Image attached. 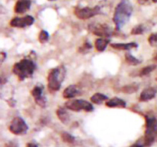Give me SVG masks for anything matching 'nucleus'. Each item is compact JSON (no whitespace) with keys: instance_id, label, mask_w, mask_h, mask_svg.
I'll return each instance as SVG.
<instances>
[{"instance_id":"f257e3e1","label":"nucleus","mask_w":157,"mask_h":147,"mask_svg":"<svg viewBox=\"0 0 157 147\" xmlns=\"http://www.w3.org/2000/svg\"><path fill=\"white\" fill-rule=\"evenodd\" d=\"M133 13V6L128 0H121L117 6L113 16L116 30L119 31L128 22Z\"/></svg>"},{"instance_id":"f03ea898","label":"nucleus","mask_w":157,"mask_h":147,"mask_svg":"<svg viewBox=\"0 0 157 147\" xmlns=\"http://www.w3.org/2000/svg\"><path fill=\"white\" fill-rule=\"evenodd\" d=\"M36 70L35 61L29 58H24L15 63L12 67V72L21 81L32 77Z\"/></svg>"},{"instance_id":"7ed1b4c3","label":"nucleus","mask_w":157,"mask_h":147,"mask_svg":"<svg viewBox=\"0 0 157 147\" xmlns=\"http://www.w3.org/2000/svg\"><path fill=\"white\" fill-rule=\"evenodd\" d=\"M66 74V69L64 65L51 69L48 74V87L50 92L55 93L61 88L62 82L64 81Z\"/></svg>"},{"instance_id":"20e7f679","label":"nucleus","mask_w":157,"mask_h":147,"mask_svg":"<svg viewBox=\"0 0 157 147\" xmlns=\"http://www.w3.org/2000/svg\"><path fill=\"white\" fill-rule=\"evenodd\" d=\"M146 130L144 133V145L150 147L157 142V119L155 116H146Z\"/></svg>"},{"instance_id":"39448f33","label":"nucleus","mask_w":157,"mask_h":147,"mask_svg":"<svg viewBox=\"0 0 157 147\" xmlns=\"http://www.w3.org/2000/svg\"><path fill=\"white\" fill-rule=\"evenodd\" d=\"M74 13L76 15L77 18H79V19L86 20L89 19L92 17H94L95 15H100L101 13V9L99 6H96L94 8L76 7L75 9Z\"/></svg>"},{"instance_id":"423d86ee","label":"nucleus","mask_w":157,"mask_h":147,"mask_svg":"<svg viewBox=\"0 0 157 147\" xmlns=\"http://www.w3.org/2000/svg\"><path fill=\"white\" fill-rule=\"evenodd\" d=\"M65 107L68 110L78 112L84 110L86 112H91L94 110V107L90 102L84 100H72L65 103Z\"/></svg>"},{"instance_id":"0eeeda50","label":"nucleus","mask_w":157,"mask_h":147,"mask_svg":"<svg viewBox=\"0 0 157 147\" xmlns=\"http://www.w3.org/2000/svg\"><path fill=\"white\" fill-rule=\"evenodd\" d=\"M9 130L15 135H23L27 133L29 126L22 118L16 116L11 121L9 126Z\"/></svg>"},{"instance_id":"6e6552de","label":"nucleus","mask_w":157,"mask_h":147,"mask_svg":"<svg viewBox=\"0 0 157 147\" xmlns=\"http://www.w3.org/2000/svg\"><path fill=\"white\" fill-rule=\"evenodd\" d=\"M88 30L94 35L101 38H109L113 34L112 28L107 24H90L88 26Z\"/></svg>"},{"instance_id":"1a4fd4ad","label":"nucleus","mask_w":157,"mask_h":147,"mask_svg":"<svg viewBox=\"0 0 157 147\" xmlns=\"http://www.w3.org/2000/svg\"><path fill=\"white\" fill-rule=\"evenodd\" d=\"M35 21V19L31 15H26L25 17H15L10 21V26L13 28H22L32 25Z\"/></svg>"},{"instance_id":"9d476101","label":"nucleus","mask_w":157,"mask_h":147,"mask_svg":"<svg viewBox=\"0 0 157 147\" xmlns=\"http://www.w3.org/2000/svg\"><path fill=\"white\" fill-rule=\"evenodd\" d=\"M43 90L44 87H41V86H35L31 91L32 96H33L35 102L37 105L39 107H46V104H47V100H46L45 96H43Z\"/></svg>"},{"instance_id":"9b49d317","label":"nucleus","mask_w":157,"mask_h":147,"mask_svg":"<svg viewBox=\"0 0 157 147\" xmlns=\"http://www.w3.org/2000/svg\"><path fill=\"white\" fill-rule=\"evenodd\" d=\"M156 89L154 87H147L141 92L140 95V102H147L150 100L153 99L156 94Z\"/></svg>"},{"instance_id":"f8f14e48","label":"nucleus","mask_w":157,"mask_h":147,"mask_svg":"<svg viewBox=\"0 0 157 147\" xmlns=\"http://www.w3.org/2000/svg\"><path fill=\"white\" fill-rule=\"evenodd\" d=\"M31 8V0H18L15 5L14 11L15 13L23 14Z\"/></svg>"},{"instance_id":"ddd939ff","label":"nucleus","mask_w":157,"mask_h":147,"mask_svg":"<svg viewBox=\"0 0 157 147\" xmlns=\"http://www.w3.org/2000/svg\"><path fill=\"white\" fill-rule=\"evenodd\" d=\"M81 93V90L76 85H70L63 91V97L64 99H71L76 97Z\"/></svg>"},{"instance_id":"4468645a","label":"nucleus","mask_w":157,"mask_h":147,"mask_svg":"<svg viewBox=\"0 0 157 147\" xmlns=\"http://www.w3.org/2000/svg\"><path fill=\"white\" fill-rule=\"evenodd\" d=\"M105 105L110 108H125L127 104L124 100L119 97H113L107 101Z\"/></svg>"},{"instance_id":"2eb2a0df","label":"nucleus","mask_w":157,"mask_h":147,"mask_svg":"<svg viewBox=\"0 0 157 147\" xmlns=\"http://www.w3.org/2000/svg\"><path fill=\"white\" fill-rule=\"evenodd\" d=\"M110 47H113L115 50L127 51L132 48H136V47H138V44L136 42L113 43V44H110Z\"/></svg>"},{"instance_id":"dca6fc26","label":"nucleus","mask_w":157,"mask_h":147,"mask_svg":"<svg viewBox=\"0 0 157 147\" xmlns=\"http://www.w3.org/2000/svg\"><path fill=\"white\" fill-rule=\"evenodd\" d=\"M56 114L60 121L64 124H67L70 121V115L67 113V110L63 107H59L57 110Z\"/></svg>"},{"instance_id":"f3484780","label":"nucleus","mask_w":157,"mask_h":147,"mask_svg":"<svg viewBox=\"0 0 157 147\" xmlns=\"http://www.w3.org/2000/svg\"><path fill=\"white\" fill-rule=\"evenodd\" d=\"M109 42H110V41L108 39H106L105 38H97L94 42L95 48L98 51H104L107 48Z\"/></svg>"},{"instance_id":"a211bd4d","label":"nucleus","mask_w":157,"mask_h":147,"mask_svg":"<svg viewBox=\"0 0 157 147\" xmlns=\"http://www.w3.org/2000/svg\"><path fill=\"white\" fill-rule=\"evenodd\" d=\"M108 100V97H107L106 95L103 94L101 93H96L91 96L90 97V100L93 104H102L103 102H104L105 100Z\"/></svg>"},{"instance_id":"6ab92c4d","label":"nucleus","mask_w":157,"mask_h":147,"mask_svg":"<svg viewBox=\"0 0 157 147\" xmlns=\"http://www.w3.org/2000/svg\"><path fill=\"white\" fill-rule=\"evenodd\" d=\"M125 60H126V61H127V64H130V65H133V66L138 65V64H141V62H142L140 60L138 59V58H135L134 56H133V55L130 53L126 54Z\"/></svg>"},{"instance_id":"aec40b11","label":"nucleus","mask_w":157,"mask_h":147,"mask_svg":"<svg viewBox=\"0 0 157 147\" xmlns=\"http://www.w3.org/2000/svg\"><path fill=\"white\" fill-rule=\"evenodd\" d=\"M157 67L156 65L155 64H153V65H149L147 66V67H144L142 70H140V77H144V76H147V75L150 74L152 71L155 70Z\"/></svg>"},{"instance_id":"412c9836","label":"nucleus","mask_w":157,"mask_h":147,"mask_svg":"<svg viewBox=\"0 0 157 147\" xmlns=\"http://www.w3.org/2000/svg\"><path fill=\"white\" fill-rule=\"evenodd\" d=\"M138 89H139V87H138L137 85H136V84H132V85L124 86V87H123L122 88H121V90H122L124 93H132L137 91Z\"/></svg>"},{"instance_id":"4be33fe9","label":"nucleus","mask_w":157,"mask_h":147,"mask_svg":"<svg viewBox=\"0 0 157 147\" xmlns=\"http://www.w3.org/2000/svg\"><path fill=\"white\" fill-rule=\"evenodd\" d=\"M49 39V34L47 31L45 30H41L40 32L39 35H38V41L41 44L47 42Z\"/></svg>"},{"instance_id":"5701e85b","label":"nucleus","mask_w":157,"mask_h":147,"mask_svg":"<svg viewBox=\"0 0 157 147\" xmlns=\"http://www.w3.org/2000/svg\"><path fill=\"white\" fill-rule=\"evenodd\" d=\"M61 137L64 142H67V143H73L75 141V138L68 133H61Z\"/></svg>"},{"instance_id":"b1692460","label":"nucleus","mask_w":157,"mask_h":147,"mask_svg":"<svg viewBox=\"0 0 157 147\" xmlns=\"http://www.w3.org/2000/svg\"><path fill=\"white\" fill-rule=\"evenodd\" d=\"M145 32V28H144L143 24H138L136 27L133 28L131 30V35H142Z\"/></svg>"},{"instance_id":"393cba45","label":"nucleus","mask_w":157,"mask_h":147,"mask_svg":"<svg viewBox=\"0 0 157 147\" xmlns=\"http://www.w3.org/2000/svg\"><path fill=\"white\" fill-rule=\"evenodd\" d=\"M149 44L153 47H157V33L151 34L148 38Z\"/></svg>"},{"instance_id":"a878e982","label":"nucleus","mask_w":157,"mask_h":147,"mask_svg":"<svg viewBox=\"0 0 157 147\" xmlns=\"http://www.w3.org/2000/svg\"><path fill=\"white\" fill-rule=\"evenodd\" d=\"M92 45L89 42H85L81 47H79V51L81 53H87L88 51H90L91 49Z\"/></svg>"},{"instance_id":"bb28decb","label":"nucleus","mask_w":157,"mask_h":147,"mask_svg":"<svg viewBox=\"0 0 157 147\" xmlns=\"http://www.w3.org/2000/svg\"><path fill=\"white\" fill-rule=\"evenodd\" d=\"M6 147H18V144L15 142H10L6 145Z\"/></svg>"},{"instance_id":"cd10ccee","label":"nucleus","mask_w":157,"mask_h":147,"mask_svg":"<svg viewBox=\"0 0 157 147\" xmlns=\"http://www.w3.org/2000/svg\"><path fill=\"white\" fill-rule=\"evenodd\" d=\"M0 56H1V64H2V63L4 62L5 59L6 58V56H7V55H6V52L2 51L1 52V55H0Z\"/></svg>"},{"instance_id":"c85d7f7f","label":"nucleus","mask_w":157,"mask_h":147,"mask_svg":"<svg viewBox=\"0 0 157 147\" xmlns=\"http://www.w3.org/2000/svg\"><path fill=\"white\" fill-rule=\"evenodd\" d=\"M26 147H38L36 144L35 143H32V142H29V143L27 144Z\"/></svg>"},{"instance_id":"c756f323","label":"nucleus","mask_w":157,"mask_h":147,"mask_svg":"<svg viewBox=\"0 0 157 147\" xmlns=\"http://www.w3.org/2000/svg\"><path fill=\"white\" fill-rule=\"evenodd\" d=\"M129 147H145L144 145V144L143 145H141V144H139V143H136V144H133V145H130V146Z\"/></svg>"},{"instance_id":"7c9ffc66","label":"nucleus","mask_w":157,"mask_h":147,"mask_svg":"<svg viewBox=\"0 0 157 147\" xmlns=\"http://www.w3.org/2000/svg\"><path fill=\"white\" fill-rule=\"evenodd\" d=\"M137 2L140 3V4H144L145 2H148V0H137Z\"/></svg>"},{"instance_id":"2f4dec72","label":"nucleus","mask_w":157,"mask_h":147,"mask_svg":"<svg viewBox=\"0 0 157 147\" xmlns=\"http://www.w3.org/2000/svg\"><path fill=\"white\" fill-rule=\"evenodd\" d=\"M154 61H156V62H157V54H156V56H155V58H154Z\"/></svg>"},{"instance_id":"473e14b6","label":"nucleus","mask_w":157,"mask_h":147,"mask_svg":"<svg viewBox=\"0 0 157 147\" xmlns=\"http://www.w3.org/2000/svg\"><path fill=\"white\" fill-rule=\"evenodd\" d=\"M152 1H153V2L157 3V0H152Z\"/></svg>"},{"instance_id":"72a5a7b5","label":"nucleus","mask_w":157,"mask_h":147,"mask_svg":"<svg viewBox=\"0 0 157 147\" xmlns=\"http://www.w3.org/2000/svg\"><path fill=\"white\" fill-rule=\"evenodd\" d=\"M48 1H51V2H52V1H55V0H48Z\"/></svg>"}]
</instances>
